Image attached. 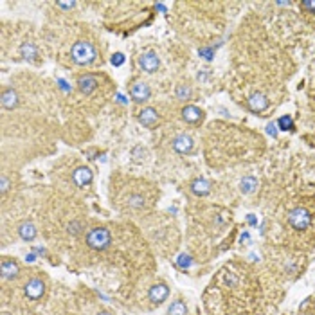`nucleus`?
Returning <instances> with one entry per match:
<instances>
[{
  "instance_id": "nucleus-9",
  "label": "nucleus",
  "mask_w": 315,
  "mask_h": 315,
  "mask_svg": "<svg viewBox=\"0 0 315 315\" xmlns=\"http://www.w3.org/2000/svg\"><path fill=\"white\" fill-rule=\"evenodd\" d=\"M72 180H74V184L77 187H85V185H89L92 180H94V173L90 171V167L87 166H79L74 169L72 173Z\"/></svg>"
},
{
  "instance_id": "nucleus-28",
  "label": "nucleus",
  "mask_w": 315,
  "mask_h": 315,
  "mask_svg": "<svg viewBox=\"0 0 315 315\" xmlns=\"http://www.w3.org/2000/svg\"><path fill=\"white\" fill-rule=\"evenodd\" d=\"M179 265H180V267H182V268L189 267V265H191V258H189V256L182 254V256H180V258H179Z\"/></svg>"
},
{
  "instance_id": "nucleus-8",
  "label": "nucleus",
  "mask_w": 315,
  "mask_h": 315,
  "mask_svg": "<svg viewBox=\"0 0 315 315\" xmlns=\"http://www.w3.org/2000/svg\"><path fill=\"white\" fill-rule=\"evenodd\" d=\"M139 65H141V69H143L144 72H155L159 67H161V60H159L157 53L148 51V53L141 54V58H139Z\"/></svg>"
},
{
  "instance_id": "nucleus-16",
  "label": "nucleus",
  "mask_w": 315,
  "mask_h": 315,
  "mask_svg": "<svg viewBox=\"0 0 315 315\" xmlns=\"http://www.w3.org/2000/svg\"><path fill=\"white\" fill-rule=\"evenodd\" d=\"M18 234H20V238L24 240V241H33L36 238V231L35 223H31V222H22L20 225H18Z\"/></svg>"
},
{
  "instance_id": "nucleus-12",
  "label": "nucleus",
  "mask_w": 315,
  "mask_h": 315,
  "mask_svg": "<svg viewBox=\"0 0 315 315\" xmlns=\"http://www.w3.org/2000/svg\"><path fill=\"white\" fill-rule=\"evenodd\" d=\"M97 77L94 74H81V76L77 77V89L81 90V94L85 95H90L97 89Z\"/></svg>"
},
{
  "instance_id": "nucleus-2",
  "label": "nucleus",
  "mask_w": 315,
  "mask_h": 315,
  "mask_svg": "<svg viewBox=\"0 0 315 315\" xmlns=\"http://www.w3.org/2000/svg\"><path fill=\"white\" fill-rule=\"evenodd\" d=\"M112 236L107 227H94L87 234V245L92 250H107L110 247Z\"/></svg>"
},
{
  "instance_id": "nucleus-23",
  "label": "nucleus",
  "mask_w": 315,
  "mask_h": 315,
  "mask_svg": "<svg viewBox=\"0 0 315 315\" xmlns=\"http://www.w3.org/2000/svg\"><path fill=\"white\" fill-rule=\"evenodd\" d=\"M278 125H279L281 130H294V119H292L290 115H283V117H279Z\"/></svg>"
},
{
  "instance_id": "nucleus-14",
  "label": "nucleus",
  "mask_w": 315,
  "mask_h": 315,
  "mask_svg": "<svg viewBox=\"0 0 315 315\" xmlns=\"http://www.w3.org/2000/svg\"><path fill=\"white\" fill-rule=\"evenodd\" d=\"M180 113H182V119L185 123H189V125H196V123H200L204 119V112L195 105H185Z\"/></svg>"
},
{
  "instance_id": "nucleus-7",
  "label": "nucleus",
  "mask_w": 315,
  "mask_h": 315,
  "mask_svg": "<svg viewBox=\"0 0 315 315\" xmlns=\"http://www.w3.org/2000/svg\"><path fill=\"white\" fill-rule=\"evenodd\" d=\"M268 105H270L268 97L265 94H261V92H252V94L249 95V99H247V107L256 113L267 110Z\"/></svg>"
},
{
  "instance_id": "nucleus-18",
  "label": "nucleus",
  "mask_w": 315,
  "mask_h": 315,
  "mask_svg": "<svg viewBox=\"0 0 315 315\" xmlns=\"http://www.w3.org/2000/svg\"><path fill=\"white\" fill-rule=\"evenodd\" d=\"M240 189L243 195H250V193H254L258 189V179L256 177H243L241 182H240Z\"/></svg>"
},
{
  "instance_id": "nucleus-6",
  "label": "nucleus",
  "mask_w": 315,
  "mask_h": 315,
  "mask_svg": "<svg viewBox=\"0 0 315 315\" xmlns=\"http://www.w3.org/2000/svg\"><path fill=\"white\" fill-rule=\"evenodd\" d=\"M171 146H173V149H175L177 153L187 155V153H191V151H193V146H195V143H193V139H191L189 135H185V133H179V135L171 141Z\"/></svg>"
},
{
  "instance_id": "nucleus-13",
  "label": "nucleus",
  "mask_w": 315,
  "mask_h": 315,
  "mask_svg": "<svg viewBox=\"0 0 315 315\" xmlns=\"http://www.w3.org/2000/svg\"><path fill=\"white\" fill-rule=\"evenodd\" d=\"M137 119H139V123L143 126H146V128H153L157 123H159V113H157V110L151 107H146L143 108L141 112H139V115H137Z\"/></svg>"
},
{
  "instance_id": "nucleus-19",
  "label": "nucleus",
  "mask_w": 315,
  "mask_h": 315,
  "mask_svg": "<svg viewBox=\"0 0 315 315\" xmlns=\"http://www.w3.org/2000/svg\"><path fill=\"white\" fill-rule=\"evenodd\" d=\"M20 53H22V56H24L25 60L33 61L36 56H38V49H36L31 42H25V43H22V47H20Z\"/></svg>"
},
{
  "instance_id": "nucleus-27",
  "label": "nucleus",
  "mask_w": 315,
  "mask_h": 315,
  "mask_svg": "<svg viewBox=\"0 0 315 315\" xmlns=\"http://www.w3.org/2000/svg\"><path fill=\"white\" fill-rule=\"evenodd\" d=\"M301 7L310 13H315V0H303V2H301Z\"/></svg>"
},
{
  "instance_id": "nucleus-10",
  "label": "nucleus",
  "mask_w": 315,
  "mask_h": 315,
  "mask_svg": "<svg viewBox=\"0 0 315 315\" xmlns=\"http://www.w3.org/2000/svg\"><path fill=\"white\" fill-rule=\"evenodd\" d=\"M167 296H169V288H167L166 283H157V285L151 286L148 292V297L153 304L164 303L167 299Z\"/></svg>"
},
{
  "instance_id": "nucleus-5",
  "label": "nucleus",
  "mask_w": 315,
  "mask_h": 315,
  "mask_svg": "<svg viewBox=\"0 0 315 315\" xmlns=\"http://www.w3.org/2000/svg\"><path fill=\"white\" fill-rule=\"evenodd\" d=\"M0 103H2L4 110H15L20 105V95H18V92L13 87H6V89L2 90Z\"/></svg>"
},
{
  "instance_id": "nucleus-21",
  "label": "nucleus",
  "mask_w": 315,
  "mask_h": 315,
  "mask_svg": "<svg viewBox=\"0 0 315 315\" xmlns=\"http://www.w3.org/2000/svg\"><path fill=\"white\" fill-rule=\"evenodd\" d=\"M175 97L179 101H187V99H191V89L185 87V85H179L177 90H175Z\"/></svg>"
},
{
  "instance_id": "nucleus-20",
  "label": "nucleus",
  "mask_w": 315,
  "mask_h": 315,
  "mask_svg": "<svg viewBox=\"0 0 315 315\" xmlns=\"http://www.w3.org/2000/svg\"><path fill=\"white\" fill-rule=\"evenodd\" d=\"M167 315H187V306L184 301H173L171 306L167 308Z\"/></svg>"
},
{
  "instance_id": "nucleus-3",
  "label": "nucleus",
  "mask_w": 315,
  "mask_h": 315,
  "mask_svg": "<svg viewBox=\"0 0 315 315\" xmlns=\"http://www.w3.org/2000/svg\"><path fill=\"white\" fill-rule=\"evenodd\" d=\"M288 223H290L296 231H306L312 225V214L304 207H294L288 213Z\"/></svg>"
},
{
  "instance_id": "nucleus-22",
  "label": "nucleus",
  "mask_w": 315,
  "mask_h": 315,
  "mask_svg": "<svg viewBox=\"0 0 315 315\" xmlns=\"http://www.w3.org/2000/svg\"><path fill=\"white\" fill-rule=\"evenodd\" d=\"M128 205L133 209H141L144 205V196L141 195H130L128 196Z\"/></svg>"
},
{
  "instance_id": "nucleus-29",
  "label": "nucleus",
  "mask_w": 315,
  "mask_h": 315,
  "mask_svg": "<svg viewBox=\"0 0 315 315\" xmlns=\"http://www.w3.org/2000/svg\"><path fill=\"white\" fill-rule=\"evenodd\" d=\"M56 6L61 7V9H72L76 6V2H56Z\"/></svg>"
},
{
  "instance_id": "nucleus-15",
  "label": "nucleus",
  "mask_w": 315,
  "mask_h": 315,
  "mask_svg": "<svg viewBox=\"0 0 315 315\" xmlns=\"http://www.w3.org/2000/svg\"><path fill=\"white\" fill-rule=\"evenodd\" d=\"M0 272H2V278L4 279H15L20 274V267L15 259H9V258H4L2 259V267H0Z\"/></svg>"
},
{
  "instance_id": "nucleus-11",
  "label": "nucleus",
  "mask_w": 315,
  "mask_h": 315,
  "mask_svg": "<svg viewBox=\"0 0 315 315\" xmlns=\"http://www.w3.org/2000/svg\"><path fill=\"white\" fill-rule=\"evenodd\" d=\"M130 95H131V99H133L135 103H144V101H148V99H149L151 90H149V87L146 83H143V81H137V83L131 85Z\"/></svg>"
},
{
  "instance_id": "nucleus-1",
  "label": "nucleus",
  "mask_w": 315,
  "mask_h": 315,
  "mask_svg": "<svg viewBox=\"0 0 315 315\" xmlns=\"http://www.w3.org/2000/svg\"><path fill=\"white\" fill-rule=\"evenodd\" d=\"M95 47L90 42H85V40H79L72 45L71 49V58L76 65H90L95 61Z\"/></svg>"
},
{
  "instance_id": "nucleus-30",
  "label": "nucleus",
  "mask_w": 315,
  "mask_h": 315,
  "mask_svg": "<svg viewBox=\"0 0 315 315\" xmlns=\"http://www.w3.org/2000/svg\"><path fill=\"white\" fill-rule=\"evenodd\" d=\"M267 133L268 135H272V137L278 135V130H276V125H274V123H268L267 125Z\"/></svg>"
},
{
  "instance_id": "nucleus-31",
  "label": "nucleus",
  "mask_w": 315,
  "mask_h": 315,
  "mask_svg": "<svg viewBox=\"0 0 315 315\" xmlns=\"http://www.w3.org/2000/svg\"><path fill=\"white\" fill-rule=\"evenodd\" d=\"M97 315H112V314H110V312H99Z\"/></svg>"
},
{
  "instance_id": "nucleus-24",
  "label": "nucleus",
  "mask_w": 315,
  "mask_h": 315,
  "mask_svg": "<svg viewBox=\"0 0 315 315\" xmlns=\"http://www.w3.org/2000/svg\"><path fill=\"white\" fill-rule=\"evenodd\" d=\"M81 227H83L81 222H72L71 225H69V232H71L72 236H77V234L81 232Z\"/></svg>"
},
{
  "instance_id": "nucleus-26",
  "label": "nucleus",
  "mask_w": 315,
  "mask_h": 315,
  "mask_svg": "<svg viewBox=\"0 0 315 315\" xmlns=\"http://www.w3.org/2000/svg\"><path fill=\"white\" fill-rule=\"evenodd\" d=\"M9 179H7L6 175H2V179H0V191H2V195H6L7 189H9Z\"/></svg>"
},
{
  "instance_id": "nucleus-17",
  "label": "nucleus",
  "mask_w": 315,
  "mask_h": 315,
  "mask_svg": "<svg viewBox=\"0 0 315 315\" xmlns=\"http://www.w3.org/2000/svg\"><path fill=\"white\" fill-rule=\"evenodd\" d=\"M191 191H193L196 196L209 195V191H211V182L205 179H195L191 182Z\"/></svg>"
},
{
  "instance_id": "nucleus-25",
  "label": "nucleus",
  "mask_w": 315,
  "mask_h": 315,
  "mask_svg": "<svg viewBox=\"0 0 315 315\" xmlns=\"http://www.w3.org/2000/svg\"><path fill=\"white\" fill-rule=\"evenodd\" d=\"M112 65H115V67H121L123 63H125V54H121V53H115L112 56Z\"/></svg>"
},
{
  "instance_id": "nucleus-4",
  "label": "nucleus",
  "mask_w": 315,
  "mask_h": 315,
  "mask_svg": "<svg viewBox=\"0 0 315 315\" xmlns=\"http://www.w3.org/2000/svg\"><path fill=\"white\" fill-rule=\"evenodd\" d=\"M24 292L31 301H36V299H40L43 294H45V283H43L40 278H31V279L25 283Z\"/></svg>"
}]
</instances>
